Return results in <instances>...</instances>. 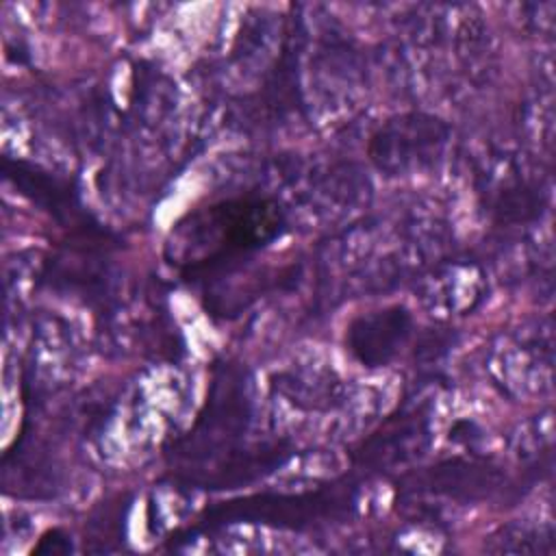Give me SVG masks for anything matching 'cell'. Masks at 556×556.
I'll use <instances>...</instances> for the list:
<instances>
[{
	"label": "cell",
	"mask_w": 556,
	"mask_h": 556,
	"mask_svg": "<svg viewBox=\"0 0 556 556\" xmlns=\"http://www.w3.org/2000/svg\"><path fill=\"white\" fill-rule=\"evenodd\" d=\"M185 222L189 226L180 222L174 230V241H169V245L185 243L182 250H176V263L208 243V250L182 269V276L189 280L208 278V274L228 269L241 256L278 239L287 224L282 208L271 198L261 195L213 204L202 213L187 215Z\"/></svg>",
	"instance_id": "7a4b0ae2"
},
{
	"label": "cell",
	"mask_w": 556,
	"mask_h": 556,
	"mask_svg": "<svg viewBox=\"0 0 556 556\" xmlns=\"http://www.w3.org/2000/svg\"><path fill=\"white\" fill-rule=\"evenodd\" d=\"M72 549V545H70V539L61 532V530H50V532H46L41 539H39V543H37V547L33 549L35 554H67Z\"/></svg>",
	"instance_id": "ba28073f"
},
{
	"label": "cell",
	"mask_w": 556,
	"mask_h": 556,
	"mask_svg": "<svg viewBox=\"0 0 556 556\" xmlns=\"http://www.w3.org/2000/svg\"><path fill=\"white\" fill-rule=\"evenodd\" d=\"M250 421L252 400L245 369L235 363L217 365L193 428L167 452L172 480L180 486L222 491L276 471L293 447L287 441L245 445Z\"/></svg>",
	"instance_id": "6da1fadb"
},
{
	"label": "cell",
	"mask_w": 556,
	"mask_h": 556,
	"mask_svg": "<svg viewBox=\"0 0 556 556\" xmlns=\"http://www.w3.org/2000/svg\"><path fill=\"white\" fill-rule=\"evenodd\" d=\"M413 332V317L404 306H387L356 317L345 334L352 356L367 367L391 363Z\"/></svg>",
	"instance_id": "8992f818"
},
{
	"label": "cell",
	"mask_w": 556,
	"mask_h": 556,
	"mask_svg": "<svg viewBox=\"0 0 556 556\" xmlns=\"http://www.w3.org/2000/svg\"><path fill=\"white\" fill-rule=\"evenodd\" d=\"M413 484L404 486L406 493L445 495L456 502H480L491 497L504 482L502 471L486 460L452 458L428 467L421 473H410Z\"/></svg>",
	"instance_id": "5b68a950"
},
{
	"label": "cell",
	"mask_w": 556,
	"mask_h": 556,
	"mask_svg": "<svg viewBox=\"0 0 556 556\" xmlns=\"http://www.w3.org/2000/svg\"><path fill=\"white\" fill-rule=\"evenodd\" d=\"M356 506V484L337 480L300 493H254L204 508L191 534L230 523H263L285 530H308L345 519Z\"/></svg>",
	"instance_id": "3957f363"
},
{
	"label": "cell",
	"mask_w": 556,
	"mask_h": 556,
	"mask_svg": "<svg viewBox=\"0 0 556 556\" xmlns=\"http://www.w3.org/2000/svg\"><path fill=\"white\" fill-rule=\"evenodd\" d=\"M430 443V417L424 408L400 410L352 452L354 465L369 471H391L424 454Z\"/></svg>",
	"instance_id": "277c9868"
},
{
	"label": "cell",
	"mask_w": 556,
	"mask_h": 556,
	"mask_svg": "<svg viewBox=\"0 0 556 556\" xmlns=\"http://www.w3.org/2000/svg\"><path fill=\"white\" fill-rule=\"evenodd\" d=\"M2 172L22 195L30 198L37 206L48 211L59 224L87 222V217L80 213L76 193L70 189V182L54 178L37 165L13 159L2 161Z\"/></svg>",
	"instance_id": "52a82bcc"
}]
</instances>
